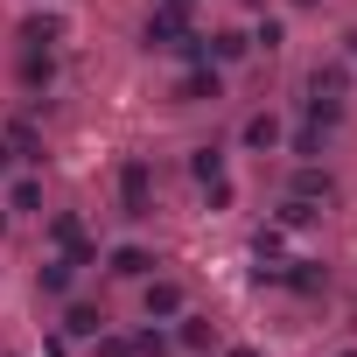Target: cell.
<instances>
[{"instance_id":"cell-1","label":"cell","mask_w":357,"mask_h":357,"mask_svg":"<svg viewBox=\"0 0 357 357\" xmlns=\"http://www.w3.org/2000/svg\"><path fill=\"white\" fill-rule=\"evenodd\" d=\"M119 211H126V218H147V211H154V175H147V161H126V168H119Z\"/></svg>"},{"instance_id":"cell-2","label":"cell","mask_w":357,"mask_h":357,"mask_svg":"<svg viewBox=\"0 0 357 357\" xmlns=\"http://www.w3.org/2000/svg\"><path fill=\"white\" fill-rule=\"evenodd\" d=\"M190 8H175V0H161V15H147V50H175L190 36V22H183Z\"/></svg>"},{"instance_id":"cell-25","label":"cell","mask_w":357,"mask_h":357,"mask_svg":"<svg viewBox=\"0 0 357 357\" xmlns=\"http://www.w3.org/2000/svg\"><path fill=\"white\" fill-rule=\"evenodd\" d=\"M336 357H357V350H336Z\"/></svg>"},{"instance_id":"cell-15","label":"cell","mask_w":357,"mask_h":357,"mask_svg":"<svg viewBox=\"0 0 357 357\" xmlns=\"http://www.w3.org/2000/svg\"><path fill=\"white\" fill-rule=\"evenodd\" d=\"M343 84H350V70H343V63H329V70H315V98H322V91H329V98H336V91H343Z\"/></svg>"},{"instance_id":"cell-19","label":"cell","mask_w":357,"mask_h":357,"mask_svg":"<svg viewBox=\"0 0 357 357\" xmlns=\"http://www.w3.org/2000/svg\"><path fill=\"white\" fill-rule=\"evenodd\" d=\"M98 357H133V343H126V336H105V329H98Z\"/></svg>"},{"instance_id":"cell-12","label":"cell","mask_w":357,"mask_h":357,"mask_svg":"<svg viewBox=\"0 0 357 357\" xmlns=\"http://www.w3.org/2000/svg\"><path fill=\"white\" fill-rule=\"evenodd\" d=\"M70 280H77V259H70V252L43 266V294H70Z\"/></svg>"},{"instance_id":"cell-7","label":"cell","mask_w":357,"mask_h":357,"mask_svg":"<svg viewBox=\"0 0 357 357\" xmlns=\"http://www.w3.org/2000/svg\"><path fill=\"white\" fill-rule=\"evenodd\" d=\"M8 211H22V218H43V183H36V175H22V183L8 190Z\"/></svg>"},{"instance_id":"cell-20","label":"cell","mask_w":357,"mask_h":357,"mask_svg":"<svg viewBox=\"0 0 357 357\" xmlns=\"http://www.w3.org/2000/svg\"><path fill=\"white\" fill-rule=\"evenodd\" d=\"M225 357H259V350H245V343H238V350H225Z\"/></svg>"},{"instance_id":"cell-4","label":"cell","mask_w":357,"mask_h":357,"mask_svg":"<svg viewBox=\"0 0 357 357\" xmlns=\"http://www.w3.org/2000/svg\"><path fill=\"white\" fill-rule=\"evenodd\" d=\"M252 50V36H238V29H218V36H204V56H218V63H238Z\"/></svg>"},{"instance_id":"cell-3","label":"cell","mask_w":357,"mask_h":357,"mask_svg":"<svg viewBox=\"0 0 357 357\" xmlns=\"http://www.w3.org/2000/svg\"><path fill=\"white\" fill-rule=\"evenodd\" d=\"M105 266H112L119 280H147V273H154V252H147V245H112Z\"/></svg>"},{"instance_id":"cell-10","label":"cell","mask_w":357,"mask_h":357,"mask_svg":"<svg viewBox=\"0 0 357 357\" xmlns=\"http://www.w3.org/2000/svg\"><path fill=\"white\" fill-rule=\"evenodd\" d=\"M245 147H280V119L273 112H252L245 119Z\"/></svg>"},{"instance_id":"cell-23","label":"cell","mask_w":357,"mask_h":357,"mask_svg":"<svg viewBox=\"0 0 357 357\" xmlns=\"http://www.w3.org/2000/svg\"><path fill=\"white\" fill-rule=\"evenodd\" d=\"M0 231H8V211H0Z\"/></svg>"},{"instance_id":"cell-13","label":"cell","mask_w":357,"mask_h":357,"mask_svg":"<svg viewBox=\"0 0 357 357\" xmlns=\"http://www.w3.org/2000/svg\"><path fill=\"white\" fill-rule=\"evenodd\" d=\"M63 329H70V336H98V329H105V315H98L91 301H70V315H63Z\"/></svg>"},{"instance_id":"cell-9","label":"cell","mask_w":357,"mask_h":357,"mask_svg":"<svg viewBox=\"0 0 357 357\" xmlns=\"http://www.w3.org/2000/svg\"><path fill=\"white\" fill-rule=\"evenodd\" d=\"M183 98H225V70H190L183 77Z\"/></svg>"},{"instance_id":"cell-11","label":"cell","mask_w":357,"mask_h":357,"mask_svg":"<svg viewBox=\"0 0 357 357\" xmlns=\"http://www.w3.org/2000/svg\"><path fill=\"white\" fill-rule=\"evenodd\" d=\"M8 154H22V161H43V140H36V126H29V119H15V126H8Z\"/></svg>"},{"instance_id":"cell-17","label":"cell","mask_w":357,"mask_h":357,"mask_svg":"<svg viewBox=\"0 0 357 357\" xmlns=\"http://www.w3.org/2000/svg\"><path fill=\"white\" fill-rule=\"evenodd\" d=\"M183 343L204 350V343H211V322H204V315H183Z\"/></svg>"},{"instance_id":"cell-5","label":"cell","mask_w":357,"mask_h":357,"mask_svg":"<svg viewBox=\"0 0 357 357\" xmlns=\"http://www.w3.org/2000/svg\"><path fill=\"white\" fill-rule=\"evenodd\" d=\"M154 315H183V287L175 280H147V322Z\"/></svg>"},{"instance_id":"cell-21","label":"cell","mask_w":357,"mask_h":357,"mask_svg":"<svg viewBox=\"0 0 357 357\" xmlns=\"http://www.w3.org/2000/svg\"><path fill=\"white\" fill-rule=\"evenodd\" d=\"M343 43H350V63H357V36H343Z\"/></svg>"},{"instance_id":"cell-24","label":"cell","mask_w":357,"mask_h":357,"mask_svg":"<svg viewBox=\"0 0 357 357\" xmlns=\"http://www.w3.org/2000/svg\"><path fill=\"white\" fill-rule=\"evenodd\" d=\"M294 8H315V0H294Z\"/></svg>"},{"instance_id":"cell-8","label":"cell","mask_w":357,"mask_h":357,"mask_svg":"<svg viewBox=\"0 0 357 357\" xmlns=\"http://www.w3.org/2000/svg\"><path fill=\"white\" fill-rule=\"evenodd\" d=\"M50 77H56L50 50H29V56H22V84H29V91H50Z\"/></svg>"},{"instance_id":"cell-22","label":"cell","mask_w":357,"mask_h":357,"mask_svg":"<svg viewBox=\"0 0 357 357\" xmlns=\"http://www.w3.org/2000/svg\"><path fill=\"white\" fill-rule=\"evenodd\" d=\"M0 175H8V147H0Z\"/></svg>"},{"instance_id":"cell-16","label":"cell","mask_w":357,"mask_h":357,"mask_svg":"<svg viewBox=\"0 0 357 357\" xmlns=\"http://www.w3.org/2000/svg\"><path fill=\"white\" fill-rule=\"evenodd\" d=\"M133 357H168V336H161V329H140V336H133Z\"/></svg>"},{"instance_id":"cell-6","label":"cell","mask_w":357,"mask_h":357,"mask_svg":"<svg viewBox=\"0 0 357 357\" xmlns=\"http://www.w3.org/2000/svg\"><path fill=\"white\" fill-rule=\"evenodd\" d=\"M294 197H301V204H315V197L329 204V197H336V183H329V168H301V175H294Z\"/></svg>"},{"instance_id":"cell-18","label":"cell","mask_w":357,"mask_h":357,"mask_svg":"<svg viewBox=\"0 0 357 357\" xmlns=\"http://www.w3.org/2000/svg\"><path fill=\"white\" fill-rule=\"evenodd\" d=\"M280 36H287L280 22H259V29H252V43H259V50H280Z\"/></svg>"},{"instance_id":"cell-14","label":"cell","mask_w":357,"mask_h":357,"mask_svg":"<svg viewBox=\"0 0 357 357\" xmlns=\"http://www.w3.org/2000/svg\"><path fill=\"white\" fill-rule=\"evenodd\" d=\"M190 175H197V183H218V175H225V154H218V147H197V154H190Z\"/></svg>"}]
</instances>
